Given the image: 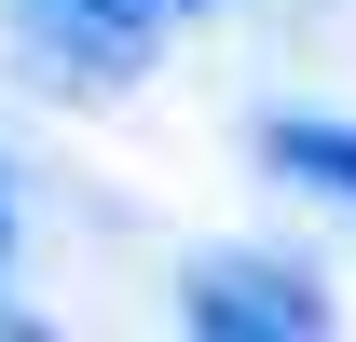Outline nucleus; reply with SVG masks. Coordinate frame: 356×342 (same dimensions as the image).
<instances>
[{"label":"nucleus","instance_id":"obj_5","mask_svg":"<svg viewBox=\"0 0 356 342\" xmlns=\"http://www.w3.org/2000/svg\"><path fill=\"white\" fill-rule=\"evenodd\" d=\"M0 260H14V192H0Z\"/></svg>","mask_w":356,"mask_h":342},{"label":"nucleus","instance_id":"obj_1","mask_svg":"<svg viewBox=\"0 0 356 342\" xmlns=\"http://www.w3.org/2000/svg\"><path fill=\"white\" fill-rule=\"evenodd\" d=\"M0 14H14V55H28L55 96H69V83H83V96H124L137 69H151V42H165L151 0H0Z\"/></svg>","mask_w":356,"mask_h":342},{"label":"nucleus","instance_id":"obj_2","mask_svg":"<svg viewBox=\"0 0 356 342\" xmlns=\"http://www.w3.org/2000/svg\"><path fill=\"white\" fill-rule=\"evenodd\" d=\"M178 329H206V342H315V329H329V288H315L302 260L220 247V260L178 274Z\"/></svg>","mask_w":356,"mask_h":342},{"label":"nucleus","instance_id":"obj_3","mask_svg":"<svg viewBox=\"0 0 356 342\" xmlns=\"http://www.w3.org/2000/svg\"><path fill=\"white\" fill-rule=\"evenodd\" d=\"M261 151L288 178H315L329 206H356V124H315V110H302V124H261Z\"/></svg>","mask_w":356,"mask_h":342},{"label":"nucleus","instance_id":"obj_4","mask_svg":"<svg viewBox=\"0 0 356 342\" xmlns=\"http://www.w3.org/2000/svg\"><path fill=\"white\" fill-rule=\"evenodd\" d=\"M151 14H220V0H151Z\"/></svg>","mask_w":356,"mask_h":342}]
</instances>
